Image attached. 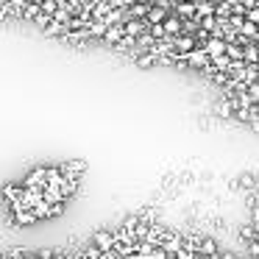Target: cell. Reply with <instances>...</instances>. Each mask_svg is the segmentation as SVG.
I'll return each mask as SVG.
<instances>
[{
  "instance_id": "cell-4",
  "label": "cell",
  "mask_w": 259,
  "mask_h": 259,
  "mask_svg": "<svg viewBox=\"0 0 259 259\" xmlns=\"http://www.w3.org/2000/svg\"><path fill=\"white\" fill-rule=\"evenodd\" d=\"M212 112H214V117H234L237 114V103L231 101V98H220V101H214L212 103Z\"/></svg>"
},
{
  "instance_id": "cell-2",
  "label": "cell",
  "mask_w": 259,
  "mask_h": 259,
  "mask_svg": "<svg viewBox=\"0 0 259 259\" xmlns=\"http://www.w3.org/2000/svg\"><path fill=\"white\" fill-rule=\"evenodd\" d=\"M48 176H51V167H36L25 176V190H45L48 187Z\"/></svg>"
},
{
  "instance_id": "cell-15",
  "label": "cell",
  "mask_w": 259,
  "mask_h": 259,
  "mask_svg": "<svg viewBox=\"0 0 259 259\" xmlns=\"http://www.w3.org/2000/svg\"><path fill=\"white\" fill-rule=\"evenodd\" d=\"M240 259H242V256H240ZM245 259H248V256H245Z\"/></svg>"
},
{
  "instance_id": "cell-5",
  "label": "cell",
  "mask_w": 259,
  "mask_h": 259,
  "mask_svg": "<svg viewBox=\"0 0 259 259\" xmlns=\"http://www.w3.org/2000/svg\"><path fill=\"white\" fill-rule=\"evenodd\" d=\"M59 167H62V173L70 176V179H81L84 170H87V162H84V159H70V162L59 164Z\"/></svg>"
},
{
  "instance_id": "cell-7",
  "label": "cell",
  "mask_w": 259,
  "mask_h": 259,
  "mask_svg": "<svg viewBox=\"0 0 259 259\" xmlns=\"http://www.w3.org/2000/svg\"><path fill=\"white\" fill-rule=\"evenodd\" d=\"M226 56H229L234 64H240V62H245V48H242L240 42H229V48H226Z\"/></svg>"
},
{
  "instance_id": "cell-13",
  "label": "cell",
  "mask_w": 259,
  "mask_h": 259,
  "mask_svg": "<svg viewBox=\"0 0 259 259\" xmlns=\"http://www.w3.org/2000/svg\"><path fill=\"white\" fill-rule=\"evenodd\" d=\"M251 128H253V131H259V114H256V117L251 120Z\"/></svg>"
},
{
  "instance_id": "cell-3",
  "label": "cell",
  "mask_w": 259,
  "mask_h": 259,
  "mask_svg": "<svg viewBox=\"0 0 259 259\" xmlns=\"http://www.w3.org/2000/svg\"><path fill=\"white\" fill-rule=\"evenodd\" d=\"M184 62L190 64V67H195V70H209L212 67V59H209V53L203 51V48H195L190 56H184Z\"/></svg>"
},
{
  "instance_id": "cell-11",
  "label": "cell",
  "mask_w": 259,
  "mask_h": 259,
  "mask_svg": "<svg viewBox=\"0 0 259 259\" xmlns=\"http://www.w3.org/2000/svg\"><path fill=\"white\" fill-rule=\"evenodd\" d=\"M245 251L251 253V256H259V240H253V242H248L245 245Z\"/></svg>"
},
{
  "instance_id": "cell-1",
  "label": "cell",
  "mask_w": 259,
  "mask_h": 259,
  "mask_svg": "<svg viewBox=\"0 0 259 259\" xmlns=\"http://www.w3.org/2000/svg\"><path fill=\"white\" fill-rule=\"evenodd\" d=\"M90 242H92V245H98L103 253H114V245H117V234H114V229L103 226V229H95V231L90 234Z\"/></svg>"
},
{
  "instance_id": "cell-6",
  "label": "cell",
  "mask_w": 259,
  "mask_h": 259,
  "mask_svg": "<svg viewBox=\"0 0 259 259\" xmlns=\"http://www.w3.org/2000/svg\"><path fill=\"white\" fill-rule=\"evenodd\" d=\"M226 48H229V42L220 39V36H212V39L203 45V51L209 53V59H218V56H226Z\"/></svg>"
},
{
  "instance_id": "cell-10",
  "label": "cell",
  "mask_w": 259,
  "mask_h": 259,
  "mask_svg": "<svg viewBox=\"0 0 259 259\" xmlns=\"http://www.w3.org/2000/svg\"><path fill=\"white\" fill-rule=\"evenodd\" d=\"M248 98L253 101V106H259V81H256V84L248 87Z\"/></svg>"
},
{
  "instance_id": "cell-9",
  "label": "cell",
  "mask_w": 259,
  "mask_h": 259,
  "mask_svg": "<svg viewBox=\"0 0 259 259\" xmlns=\"http://www.w3.org/2000/svg\"><path fill=\"white\" fill-rule=\"evenodd\" d=\"M153 62H159V56H153V53H137V56H134L137 67H151Z\"/></svg>"
},
{
  "instance_id": "cell-8",
  "label": "cell",
  "mask_w": 259,
  "mask_h": 259,
  "mask_svg": "<svg viewBox=\"0 0 259 259\" xmlns=\"http://www.w3.org/2000/svg\"><path fill=\"white\" fill-rule=\"evenodd\" d=\"M12 218H14V223H20V226H31V223H36V212H12Z\"/></svg>"
},
{
  "instance_id": "cell-14",
  "label": "cell",
  "mask_w": 259,
  "mask_h": 259,
  "mask_svg": "<svg viewBox=\"0 0 259 259\" xmlns=\"http://www.w3.org/2000/svg\"><path fill=\"white\" fill-rule=\"evenodd\" d=\"M256 51H259V42H256Z\"/></svg>"
},
{
  "instance_id": "cell-12",
  "label": "cell",
  "mask_w": 259,
  "mask_h": 259,
  "mask_svg": "<svg viewBox=\"0 0 259 259\" xmlns=\"http://www.w3.org/2000/svg\"><path fill=\"white\" fill-rule=\"evenodd\" d=\"M218 259H240V256H237L234 251H229V248H223V251H220V256H218Z\"/></svg>"
}]
</instances>
